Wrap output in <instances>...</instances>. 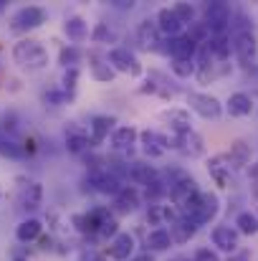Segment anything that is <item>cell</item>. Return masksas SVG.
Returning <instances> with one entry per match:
<instances>
[{
  "label": "cell",
  "mask_w": 258,
  "mask_h": 261,
  "mask_svg": "<svg viewBox=\"0 0 258 261\" xmlns=\"http://www.w3.org/2000/svg\"><path fill=\"white\" fill-rule=\"evenodd\" d=\"M91 41L94 43H117V33L106 23H96V28L91 33Z\"/></svg>",
  "instance_id": "74e56055"
},
{
  "label": "cell",
  "mask_w": 258,
  "mask_h": 261,
  "mask_svg": "<svg viewBox=\"0 0 258 261\" xmlns=\"http://www.w3.org/2000/svg\"><path fill=\"white\" fill-rule=\"evenodd\" d=\"M236 231L243 236H256L258 233V216L251 211H243L236 216Z\"/></svg>",
  "instance_id": "1f68e13d"
},
{
  "label": "cell",
  "mask_w": 258,
  "mask_h": 261,
  "mask_svg": "<svg viewBox=\"0 0 258 261\" xmlns=\"http://www.w3.org/2000/svg\"><path fill=\"white\" fill-rule=\"evenodd\" d=\"M114 124H117V119L109 117V114L94 117L91 124H89V129H91V145H101L109 137V132H114Z\"/></svg>",
  "instance_id": "d6986e66"
},
{
  "label": "cell",
  "mask_w": 258,
  "mask_h": 261,
  "mask_svg": "<svg viewBox=\"0 0 258 261\" xmlns=\"http://www.w3.org/2000/svg\"><path fill=\"white\" fill-rule=\"evenodd\" d=\"M167 46H160V51H165L170 59H182V61H195L197 56V43L190 41L187 36H175V38H167L165 41Z\"/></svg>",
  "instance_id": "ba28073f"
},
{
  "label": "cell",
  "mask_w": 258,
  "mask_h": 261,
  "mask_svg": "<svg viewBox=\"0 0 258 261\" xmlns=\"http://www.w3.org/2000/svg\"><path fill=\"white\" fill-rule=\"evenodd\" d=\"M251 193H253V198H258V180L253 182V188H251Z\"/></svg>",
  "instance_id": "f907efd6"
},
{
  "label": "cell",
  "mask_w": 258,
  "mask_h": 261,
  "mask_svg": "<svg viewBox=\"0 0 258 261\" xmlns=\"http://www.w3.org/2000/svg\"><path fill=\"white\" fill-rule=\"evenodd\" d=\"M36 152V140H25L23 145V155H33Z\"/></svg>",
  "instance_id": "bcb514c9"
},
{
  "label": "cell",
  "mask_w": 258,
  "mask_h": 261,
  "mask_svg": "<svg viewBox=\"0 0 258 261\" xmlns=\"http://www.w3.org/2000/svg\"><path fill=\"white\" fill-rule=\"evenodd\" d=\"M187 104L195 114H200L203 119H218L223 114V104L218 96L213 94H203V91H190L187 94Z\"/></svg>",
  "instance_id": "277c9868"
},
{
  "label": "cell",
  "mask_w": 258,
  "mask_h": 261,
  "mask_svg": "<svg viewBox=\"0 0 258 261\" xmlns=\"http://www.w3.org/2000/svg\"><path fill=\"white\" fill-rule=\"evenodd\" d=\"M137 43L145 48V51H157L160 43H162V33L157 28L155 20H142L137 25Z\"/></svg>",
  "instance_id": "5bb4252c"
},
{
  "label": "cell",
  "mask_w": 258,
  "mask_h": 261,
  "mask_svg": "<svg viewBox=\"0 0 258 261\" xmlns=\"http://www.w3.org/2000/svg\"><path fill=\"white\" fill-rule=\"evenodd\" d=\"M64 36L71 41V46L84 43L86 38H89V25H86V20L81 18V15H71V18H66V20H64Z\"/></svg>",
  "instance_id": "e0dca14e"
},
{
  "label": "cell",
  "mask_w": 258,
  "mask_h": 261,
  "mask_svg": "<svg viewBox=\"0 0 258 261\" xmlns=\"http://www.w3.org/2000/svg\"><path fill=\"white\" fill-rule=\"evenodd\" d=\"M139 140H142V145H145V155H150V158H160L165 150L157 145V132H150V129H145V132H139Z\"/></svg>",
  "instance_id": "836d02e7"
},
{
  "label": "cell",
  "mask_w": 258,
  "mask_h": 261,
  "mask_svg": "<svg viewBox=\"0 0 258 261\" xmlns=\"http://www.w3.org/2000/svg\"><path fill=\"white\" fill-rule=\"evenodd\" d=\"M117 226H119V223H117L114 218H109V221H104V223H101L99 233H101V236H111V239H114V236L119 233V228H117Z\"/></svg>",
  "instance_id": "b9f144b4"
},
{
  "label": "cell",
  "mask_w": 258,
  "mask_h": 261,
  "mask_svg": "<svg viewBox=\"0 0 258 261\" xmlns=\"http://www.w3.org/2000/svg\"><path fill=\"white\" fill-rule=\"evenodd\" d=\"M51 246H53V239L51 236H43L41 239V249H51Z\"/></svg>",
  "instance_id": "7dc6e473"
},
{
  "label": "cell",
  "mask_w": 258,
  "mask_h": 261,
  "mask_svg": "<svg viewBox=\"0 0 258 261\" xmlns=\"http://www.w3.org/2000/svg\"><path fill=\"white\" fill-rule=\"evenodd\" d=\"M137 140H139V132H137V127H132V124L117 127V129L111 132V145H114L117 150H127V147H132Z\"/></svg>",
  "instance_id": "83f0119b"
},
{
  "label": "cell",
  "mask_w": 258,
  "mask_h": 261,
  "mask_svg": "<svg viewBox=\"0 0 258 261\" xmlns=\"http://www.w3.org/2000/svg\"><path fill=\"white\" fill-rule=\"evenodd\" d=\"M43 23H46V10L41 5H23L10 18V28L15 33H28L33 28H41Z\"/></svg>",
  "instance_id": "7a4b0ae2"
},
{
  "label": "cell",
  "mask_w": 258,
  "mask_h": 261,
  "mask_svg": "<svg viewBox=\"0 0 258 261\" xmlns=\"http://www.w3.org/2000/svg\"><path fill=\"white\" fill-rule=\"evenodd\" d=\"M91 76H94L99 84H109V82H114L117 71H114L109 64H104V61H94V64H91Z\"/></svg>",
  "instance_id": "d6a6232c"
},
{
  "label": "cell",
  "mask_w": 258,
  "mask_h": 261,
  "mask_svg": "<svg viewBox=\"0 0 258 261\" xmlns=\"http://www.w3.org/2000/svg\"><path fill=\"white\" fill-rule=\"evenodd\" d=\"M76 82H79V69H66L64 71V79H61V84H64V91H74L76 89Z\"/></svg>",
  "instance_id": "ab89813d"
},
{
  "label": "cell",
  "mask_w": 258,
  "mask_h": 261,
  "mask_svg": "<svg viewBox=\"0 0 258 261\" xmlns=\"http://www.w3.org/2000/svg\"><path fill=\"white\" fill-rule=\"evenodd\" d=\"M41 233H43V223L38 218H25L15 226V239L20 244H31V241L41 239Z\"/></svg>",
  "instance_id": "603a6c76"
},
{
  "label": "cell",
  "mask_w": 258,
  "mask_h": 261,
  "mask_svg": "<svg viewBox=\"0 0 258 261\" xmlns=\"http://www.w3.org/2000/svg\"><path fill=\"white\" fill-rule=\"evenodd\" d=\"M172 13L177 15V20H180L182 25L195 23V5H190V3H177V5L172 8Z\"/></svg>",
  "instance_id": "f35d334b"
},
{
  "label": "cell",
  "mask_w": 258,
  "mask_h": 261,
  "mask_svg": "<svg viewBox=\"0 0 258 261\" xmlns=\"http://www.w3.org/2000/svg\"><path fill=\"white\" fill-rule=\"evenodd\" d=\"M195 261H220L218 254H213L210 249H197L195 251Z\"/></svg>",
  "instance_id": "7bdbcfd3"
},
{
  "label": "cell",
  "mask_w": 258,
  "mask_h": 261,
  "mask_svg": "<svg viewBox=\"0 0 258 261\" xmlns=\"http://www.w3.org/2000/svg\"><path fill=\"white\" fill-rule=\"evenodd\" d=\"M225 155H228V160H231L233 168H246L251 163V145L243 142V140H233L231 142V150Z\"/></svg>",
  "instance_id": "4316f807"
},
{
  "label": "cell",
  "mask_w": 258,
  "mask_h": 261,
  "mask_svg": "<svg viewBox=\"0 0 258 261\" xmlns=\"http://www.w3.org/2000/svg\"><path fill=\"white\" fill-rule=\"evenodd\" d=\"M160 119H162V122H167V127L175 132V137H182V135H190V132H192L190 112H187V109H182V107L165 109V112L160 114Z\"/></svg>",
  "instance_id": "8fae6325"
},
{
  "label": "cell",
  "mask_w": 258,
  "mask_h": 261,
  "mask_svg": "<svg viewBox=\"0 0 258 261\" xmlns=\"http://www.w3.org/2000/svg\"><path fill=\"white\" fill-rule=\"evenodd\" d=\"M89 147H94V145H91V137H89L86 132L76 129V127L66 129V150H69V152L79 155V152H86Z\"/></svg>",
  "instance_id": "f1b7e54d"
},
{
  "label": "cell",
  "mask_w": 258,
  "mask_h": 261,
  "mask_svg": "<svg viewBox=\"0 0 258 261\" xmlns=\"http://www.w3.org/2000/svg\"><path fill=\"white\" fill-rule=\"evenodd\" d=\"M43 101H46V107H64L71 101V94L64 89H48V91H43Z\"/></svg>",
  "instance_id": "d590c367"
},
{
  "label": "cell",
  "mask_w": 258,
  "mask_h": 261,
  "mask_svg": "<svg viewBox=\"0 0 258 261\" xmlns=\"http://www.w3.org/2000/svg\"><path fill=\"white\" fill-rule=\"evenodd\" d=\"M129 261H155V259H152V254H139V256H132Z\"/></svg>",
  "instance_id": "c3c4849f"
},
{
  "label": "cell",
  "mask_w": 258,
  "mask_h": 261,
  "mask_svg": "<svg viewBox=\"0 0 258 261\" xmlns=\"http://www.w3.org/2000/svg\"><path fill=\"white\" fill-rule=\"evenodd\" d=\"M3 10H5V3H3V0H0V13H3Z\"/></svg>",
  "instance_id": "816d5d0a"
},
{
  "label": "cell",
  "mask_w": 258,
  "mask_h": 261,
  "mask_svg": "<svg viewBox=\"0 0 258 261\" xmlns=\"http://www.w3.org/2000/svg\"><path fill=\"white\" fill-rule=\"evenodd\" d=\"M253 112V96L246 91H236L228 96V114L231 117H248Z\"/></svg>",
  "instance_id": "7402d4cb"
},
{
  "label": "cell",
  "mask_w": 258,
  "mask_h": 261,
  "mask_svg": "<svg viewBox=\"0 0 258 261\" xmlns=\"http://www.w3.org/2000/svg\"><path fill=\"white\" fill-rule=\"evenodd\" d=\"M197 193H200L197 180L190 177V175H180V177L170 185V200H172V205H175L177 211H180L192 195H197Z\"/></svg>",
  "instance_id": "30bf717a"
},
{
  "label": "cell",
  "mask_w": 258,
  "mask_h": 261,
  "mask_svg": "<svg viewBox=\"0 0 258 261\" xmlns=\"http://www.w3.org/2000/svg\"><path fill=\"white\" fill-rule=\"evenodd\" d=\"M172 244V236L167 228H155V231H150L147 233V249L150 251H155V254H160V251H167Z\"/></svg>",
  "instance_id": "f546056e"
},
{
  "label": "cell",
  "mask_w": 258,
  "mask_h": 261,
  "mask_svg": "<svg viewBox=\"0 0 258 261\" xmlns=\"http://www.w3.org/2000/svg\"><path fill=\"white\" fill-rule=\"evenodd\" d=\"M13 261H28V259L25 256H18V259H13Z\"/></svg>",
  "instance_id": "f5cc1de1"
},
{
  "label": "cell",
  "mask_w": 258,
  "mask_h": 261,
  "mask_svg": "<svg viewBox=\"0 0 258 261\" xmlns=\"http://www.w3.org/2000/svg\"><path fill=\"white\" fill-rule=\"evenodd\" d=\"M256 48H258V43H256V36H253V31H238L236 36H233V54L238 56V61L241 64H251L253 59H256Z\"/></svg>",
  "instance_id": "7c38bea8"
},
{
  "label": "cell",
  "mask_w": 258,
  "mask_h": 261,
  "mask_svg": "<svg viewBox=\"0 0 258 261\" xmlns=\"http://www.w3.org/2000/svg\"><path fill=\"white\" fill-rule=\"evenodd\" d=\"M129 177L134 180V182H139V185H150L152 180H157L160 173L152 168V165H147V163H132V168H129Z\"/></svg>",
  "instance_id": "4dcf8cb0"
},
{
  "label": "cell",
  "mask_w": 258,
  "mask_h": 261,
  "mask_svg": "<svg viewBox=\"0 0 258 261\" xmlns=\"http://www.w3.org/2000/svg\"><path fill=\"white\" fill-rule=\"evenodd\" d=\"M10 56H13V61H15L20 69H25V71H43V69L48 66V51H46V46H43L41 41H36V38H23V41H18V43L13 46Z\"/></svg>",
  "instance_id": "6da1fadb"
},
{
  "label": "cell",
  "mask_w": 258,
  "mask_h": 261,
  "mask_svg": "<svg viewBox=\"0 0 258 261\" xmlns=\"http://www.w3.org/2000/svg\"><path fill=\"white\" fill-rule=\"evenodd\" d=\"M84 182H89V190H91V193H101V195H111V198H117L119 190L124 188V182H122L117 175L109 173L106 168L89 173L84 177Z\"/></svg>",
  "instance_id": "3957f363"
},
{
  "label": "cell",
  "mask_w": 258,
  "mask_h": 261,
  "mask_svg": "<svg viewBox=\"0 0 258 261\" xmlns=\"http://www.w3.org/2000/svg\"><path fill=\"white\" fill-rule=\"evenodd\" d=\"M137 205H139V193L132 185H124L119 190V195L114 198V208L119 213H132V211H137Z\"/></svg>",
  "instance_id": "484cf974"
},
{
  "label": "cell",
  "mask_w": 258,
  "mask_h": 261,
  "mask_svg": "<svg viewBox=\"0 0 258 261\" xmlns=\"http://www.w3.org/2000/svg\"><path fill=\"white\" fill-rule=\"evenodd\" d=\"M251 177H253V180H258V163L251 168Z\"/></svg>",
  "instance_id": "681fc988"
},
{
  "label": "cell",
  "mask_w": 258,
  "mask_h": 261,
  "mask_svg": "<svg viewBox=\"0 0 258 261\" xmlns=\"http://www.w3.org/2000/svg\"><path fill=\"white\" fill-rule=\"evenodd\" d=\"M109 218H111V216H109V208H94V211H89V213H76V216L71 218V223L76 226L79 233L91 236V233H99L101 223L109 221Z\"/></svg>",
  "instance_id": "52a82bcc"
},
{
  "label": "cell",
  "mask_w": 258,
  "mask_h": 261,
  "mask_svg": "<svg viewBox=\"0 0 258 261\" xmlns=\"http://www.w3.org/2000/svg\"><path fill=\"white\" fill-rule=\"evenodd\" d=\"M175 150H180V152H185V155H190V158H200L203 152H205V140L192 129L190 135H182V137H177V142H175Z\"/></svg>",
  "instance_id": "ffe728a7"
},
{
  "label": "cell",
  "mask_w": 258,
  "mask_h": 261,
  "mask_svg": "<svg viewBox=\"0 0 258 261\" xmlns=\"http://www.w3.org/2000/svg\"><path fill=\"white\" fill-rule=\"evenodd\" d=\"M147 223H152V226H160V223H162V205H150V211H147Z\"/></svg>",
  "instance_id": "60d3db41"
},
{
  "label": "cell",
  "mask_w": 258,
  "mask_h": 261,
  "mask_svg": "<svg viewBox=\"0 0 258 261\" xmlns=\"http://www.w3.org/2000/svg\"><path fill=\"white\" fill-rule=\"evenodd\" d=\"M233 41H231V33L228 31H223V33H213L210 36V41L205 43L208 46V51L213 54V59L215 61H228V56H231V46Z\"/></svg>",
  "instance_id": "ac0fdd59"
},
{
  "label": "cell",
  "mask_w": 258,
  "mask_h": 261,
  "mask_svg": "<svg viewBox=\"0 0 258 261\" xmlns=\"http://www.w3.org/2000/svg\"><path fill=\"white\" fill-rule=\"evenodd\" d=\"M155 23H157L160 33H162V36H167V38H175V36H180V31H182V23L177 20V15L172 13V8H162V10L157 13Z\"/></svg>",
  "instance_id": "44dd1931"
},
{
  "label": "cell",
  "mask_w": 258,
  "mask_h": 261,
  "mask_svg": "<svg viewBox=\"0 0 258 261\" xmlns=\"http://www.w3.org/2000/svg\"><path fill=\"white\" fill-rule=\"evenodd\" d=\"M231 18H233V10H231L228 3L215 0V3H208V5H205V20H203V23L210 28V33H223V31H228Z\"/></svg>",
  "instance_id": "5b68a950"
},
{
  "label": "cell",
  "mask_w": 258,
  "mask_h": 261,
  "mask_svg": "<svg viewBox=\"0 0 258 261\" xmlns=\"http://www.w3.org/2000/svg\"><path fill=\"white\" fill-rule=\"evenodd\" d=\"M109 66L114 71H122V74H129V76H139L142 74V66H139L137 56L129 48H122V46H114L109 51Z\"/></svg>",
  "instance_id": "8992f818"
},
{
  "label": "cell",
  "mask_w": 258,
  "mask_h": 261,
  "mask_svg": "<svg viewBox=\"0 0 258 261\" xmlns=\"http://www.w3.org/2000/svg\"><path fill=\"white\" fill-rule=\"evenodd\" d=\"M218 211H220V200H218V195L215 193H200V203H197V208H195V213L190 216V221L200 228V226H205V223H210L215 216H218Z\"/></svg>",
  "instance_id": "9c48e42d"
},
{
  "label": "cell",
  "mask_w": 258,
  "mask_h": 261,
  "mask_svg": "<svg viewBox=\"0 0 258 261\" xmlns=\"http://www.w3.org/2000/svg\"><path fill=\"white\" fill-rule=\"evenodd\" d=\"M132 251H134V236L127 233V231H119L111 239V244L106 249V256L114 261H129L132 259Z\"/></svg>",
  "instance_id": "4fadbf2b"
},
{
  "label": "cell",
  "mask_w": 258,
  "mask_h": 261,
  "mask_svg": "<svg viewBox=\"0 0 258 261\" xmlns=\"http://www.w3.org/2000/svg\"><path fill=\"white\" fill-rule=\"evenodd\" d=\"M231 168H233V165H231L228 155H215V158L208 160V173H210V177H213L220 188H231V185H233Z\"/></svg>",
  "instance_id": "9a60e30c"
},
{
  "label": "cell",
  "mask_w": 258,
  "mask_h": 261,
  "mask_svg": "<svg viewBox=\"0 0 258 261\" xmlns=\"http://www.w3.org/2000/svg\"><path fill=\"white\" fill-rule=\"evenodd\" d=\"M228 261H251V254L248 251H236V254H231Z\"/></svg>",
  "instance_id": "ee69618b"
},
{
  "label": "cell",
  "mask_w": 258,
  "mask_h": 261,
  "mask_svg": "<svg viewBox=\"0 0 258 261\" xmlns=\"http://www.w3.org/2000/svg\"><path fill=\"white\" fill-rule=\"evenodd\" d=\"M195 233H197V226H195L190 218H185V216H180V218L170 226V236H172L175 244H187Z\"/></svg>",
  "instance_id": "d4e9b609"
},
{
  "label": "cell",
  "mask_w": 258,
  "mask_h": 261,
  "mask_svg": "<svg viewBox=\"0 0 258 261\" xmlns=\"http://www.w3.org/2000/svg\"><path fill=\"white\" fill-rule=\"evenodd\" d=\"M210 239H213V246L220 251L236 254V249H238V231L233 226H215Z\"/></svg>",
  "instance_id": "2e32d148"
},
{
  "label": "cell",
  "mask_w": 258,
  "mask_h": 261,
  "mask_svg": "<svg viewBox=\"0 0 258 261\" xmlns=\"http://www.w3.org/2000/svg\"><path fill=\"white\" fill-rule=\"evenodd\" d=\"M170 69L177 79H190L195 74V61H182V59H170Z\"/></svg>",
  "instance_id": "8d00e7d4"
},
{
  "label": "cell",
  "mask_w": 258,
  "mask_h": 261,
  "mask_svg": "<svg viewBox=\"0 0 258 261\" xmlns=\"http://www.w3.org/2000/svg\"><path fill=\"white\" fill-rule=\"evenodd\" d=\"M177 261H195V256H192V259H177Z\"/></svg>",
  "instance_id": "db71d44e"
},
{
  "label": "cell",
  "mask_w": 258,
  "mask_h": 261,
  "mask_svg": "<svg viewBox=\"0 0 258 261\" xmlns=\"http://www.w3.org/2000/svg\"><path fill=\"white\" fill-rule=\"evenodd\" d=\"M41 200H43V185H41V182H28V185H23V190H20V208H23V211H36V208H41Z\"/></svg>",
  "instance_id": "cb8c5ba5"
},
{
  "label": "cell",
  "mask_w": 258,
  "mask_h": 261,
  "mask_svg": "<svg viewBox=\"0 0 258 261\" xmlns=\"http://www.w3.org/2000/svg\"><path fill=\"white\" fill-rule=\"evenodd\" d=\"M111 5H114V8H119V10H132V8H134V3H132V0H129V3H127V0H114Z\"/></svg>",
  "instance_id": "f6af8a7d"
},
{
  "label": "cell",
  "mask_w": 258,
  "mask_h": 261,
  "mask_svg": "<svg viewBox=\"0 0 258 261\" xmlns=\"http://www.w3.org/2000/svg\"><path fill=\"white\" fill-rule=\"evenodd\" d=\"M81 61V51L76 46H64L61 54H59V64L64 69H76V64Z\"/></svg>",
  "instance_id": "e575fe53"
}]
</instances>
